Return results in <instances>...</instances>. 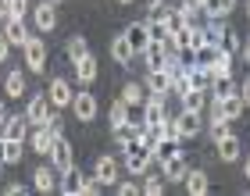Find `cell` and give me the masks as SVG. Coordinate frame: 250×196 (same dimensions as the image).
<instances>
[{
    "label": "cell",
    "mask_w": 250,
    "mask_h": 196,
    "mask_svg": "<svg viewBox=\"0 0 250 196\" xmlns=\"http://www.w3.org/2000/svg\"><path fill=\"white\" fill-rule=\"evenodd\" d=\"M125 154H122V164H125V171L129 175H136V178H143L146 171H150V164H154V150L146 146L143 139H136V143H129V146H122Z\"/></svg>",
    "instance_id": "obj_1"
},
{
    "label": "cell",
    "mask_w": 250,
    "mask_h": 196,
    "mask_svg": "<svg viewBox=\"0 0 250 196\" xmlns=\"http://www.w3.org/2000/svg\"><path fill=\"white\" fill-rule=\"evenodd\" d=\"M58 111L50 103V97L47 93H36V97H29V103H25V118H29V125L36 129V125H50V114Z\"/></svg>",
    "instance_id": "obj_2"
},
{
    "label": "cell",
    "mask_w": 250,
    "mask_h": 196,
    "mask_svg": "<svg viewBox=\"0 0 250 196\" xmlns=\"http://www.w3.org/2000/svg\"><path fill=\"white\" fill-rule=\"evenodd\" d=\"M21 57H25V68H29L32 75L47 72V43H43L40 36H32L25 47H21Z\"/></svg>",
    "instance_id": "obj_3"
},
{
    "label": "cell",
    "mask_w": 250,
    "mask_h": 196,
    "mask_svg": "<svg viewBox=\"0 0 250 196\" xmlns=\"http://www.w3.org/2000/svg\"><path fill=\"white\" fill-rule=\"evenodd\" d=\"M58 136H61V129H54V125H36V129L29 132V146H32V154L50 157L54 139H58Z\"/></svg>",
    "instance_id": "obj_4"
},
{
    "label": "cell",
    "mask_w": 250,
    "mask_h": 196,
    "mask_svg": "<svg viewBox=\"0 0 250 196\" xmlns=\"http://www.w3.org/2000/svg\"><path fill=\"white\" fill-rule=\"evenodd\" d=\"M175 132H179V139H197L200 136V129H204V114H197V111H179L175 114Z\"/></svg>",
    "instance_id": "obj_5"
},
{
    "label": "cell",
    "mask_w": 250,
    "mask_h": 196,
    "mask_svg": "<svg viewBox=\"0 0 250 196\" xmlns=\"http://www.w3.org/2000/svg\"><path fill=\"white\" fill-rule=\"evenodd\" d=\"M72 114L79 121H93L97 114H100V103H97V97L89 93V89H79L75 93V100H72Z\"/></svg>",
    "instance_id": "obj_6"
},
{
    "label": "cell",
    "mask_w": 250,
    "mask_h": 196,
    "mask_svg": "<svg viewBox=\"0 0 250 196\" xmlns=\"http://www.w3.org/2000/svg\"><path fill=\"white\" fill-rule=\"evenodd\" d=\"M47 97H50V103H54V107H72V100H75V86L72 82H68V78H50V86H47Z\"/></svg>",
    "instance_id": "obj_7"
},
{
    "label": "cell",
    "mask_w": 250,
    "mask_h": 196,
    "mask_svg": "<svg viewBox=\"0 0 250 196\" xmlns=\"http://www.w3.org/2000/svg\"><path fill=\"white\" fill-rule=\"evenodd\" d=\"M50 164H54V171H68L75 164V150H72V143L64 139V136H58V139H54V150H50Z\"/></svg>",
    "instance_id": "obj_8"
},
{
    "label": "cell",
    "mask_w": 250,
    "mask_h": 196,
    "mask_svg": "<svg viewBox=\"0 0 250 196\" xmlns=\"http://www.w3.org/2000/svg\"><path fill=\"white\" fill-rule=\"evenodd\" d=\"M140 121H143V125H161V121H168L165 97H146V103L140 107Z\"/></svg>",
    "instance_id": "obj_9"
},
{
    "label": "cell",
    "mask_w": 250,
    "mask_h": 196,
    "mask_svg": "<svg viewBox=\"0 0 250 196\" xmlns=\"http://www.w3.org/2000/svg\"><path fill=\"white\" fill-rule=\"evenodd\" d=\"M211 103H214V114H222V118H229V121L243 118V111H247V103H243V97H240V93L222 97V100H211Z\"/></svg>",
    "instance_id": "obj_10"
},
{
    "label": "cell",
    "mask_w": 250,
    "mask_h": 196,
    "mask_svg": "<svg viewBox=\"0 0 250 196\" xmlns=\"http://www.w3.org/2000/svg\"><path fill=\"white\" fill-rule=\"evenodd\" d=\"M214 150H218V157L225 160V164H232V160L243 157V139L229 132V136H222V139H214Z\"/></svg>",
    "instance_id": "obj_11"
},
{
    "label": "cell",
    "mask_w": 250,
    "mask_h": 196,
    "mask_svg": "<svg viewBox=\"0 0 250 196\" xmlns=\"http://www.w3.org/2000/svg\"><path fill=\"white\" fill-rule=\"evenodd\" d=\"M29 118L25 114H7L4 118V139H21V143H29Z\"/></svg>",
    "instance_id": "obj_12"
},
{
    "label": "cell",
    "mask_w": 250,
    "mask_h": 196,
    "mask_svg": "<svg viewBox=\"0 0 250 196\" xmlns=\"http://www.w3.org/2000/svg\"><path fill=\"white\" fill-rule=\"evenodd\" d=\"M32 21H36L40 32H54V25H58V7H54L50 0H43V4L32 7Z\"/></svg>",
    "instance_id": "obj_13"
},
{
    "label": "cell",
    "mask_w": 250,
    "mask_h": 196,
    "mask_svg": "<svg viewBox=\"0 0 250 196\" xmlns=\"http://www.w3.org/2000/svg\"><path fill=\"white\" fill-rule=\"evenodd\" d=\"M146 93L168 100V93H172V75H168L165 68H157V72H146Z\"/></svg>",
    "instance_id": "obj_14"
},
{
    "label": "cell",
    "mask_w": 250,
    "mask_h": 196,
    "mask_svg": "<svg viewBox=\"0 0 250 196\" xmlns=\"http://www.w3.org/2000/svg\"><path fill=\"white\" fill-rule=\"evenodd\" d=\"M83 186H86V175H83V171H79L75 164L68 168V171H61L58 193H64V196H79V193H83Z\"/></svg>",
    "instance_id": "obj_15"
},
{
    "label": "cell",
    "mask_w": 250,
    "mask_h": 196,
    "mask_svg": "<svg viewBox=\"0 0 250 196\" xmlns=\"http://www.w3.org/2000/svg\"><path fill=\"white\" fill-rule=\"evenodd\" d=\"M111 57H115V64H122V68H132L136 50H132V43H129V36H125V32L111 39Z\"/></svg>",
    "instance_id": "obj_16"
},
{
    "label": "cell",
    "mask_w": 250,
    "mask_h": 196,
    "mask_svg": "<svg viewBox=\"0 0 250 196\" xmlns=\"http://www.w3.org/2000/svg\"><path fill=\"white\" fill-rule=\"evenodd\" d=\"M4 36L11 39V47H25V43L32 39L25 18H4Z\"/></svg>",
    "instance_id": "obj_17"
},
{
    "label": "cell",
    "mask_w": 250,
    "mask_h": 196,
    "mask_svg": "<svg viewBox=\"0 0 250 196\" xmlns=\"http://www.w3.org/2000/svg\"><path fill=\"white\" fill-rule=\"evenodd\" d=\"M32 189L36 193H54L58 189V171H54V164H40L32 171Z\"/></svg>",
    "instance_id": "obj_18"
},
{
    "label": "cell",
    "mask_w": 250,
    "mask_h": 196,
    "mask_svg": "<svg viewBox=\"0 0 250 196\" xmlns=\"http://www.w3.org/2000/svg\"><path fill=\"white\" fill-rule=\"evenodd\" d=\"M168 43H154L150 39V47H146L140 57H143V64H146V72H157V68H165V61H168Z\"/></svg>",
    "instance_id": "obj_19"
},
{
    "label": "cell",
    "mask_w": 250,
    "mask_h": 196,
    "mask_svg": "<svg viewBox=\"0 0 250 196\" xmlns=\"http://www.w3.org/2000/svg\"><path fill=\"white\" fill-rule=\"evenodd\" d=\"M118 168H122L118 160L104 154V157H97V168H93V175H97L100 182H104V186H118Z\"/></svg>",
    "instance_id": "obj_20"
},
{
    "label": "cell",
    "mask_w": 250,
    "mask_h": 196,
    "mask_svg": "<svg viewBox=\"0 0 250 196\" xmlns=\"http://www.w3.org/2000/svg\"><path fill=\"white\" fill-rule=\"evenodd\" d=\"M111 136H115L118 146H129L136 139H143V121H125V125H118V129H111Z\"/></svg>",
    "instance_id": "obj_21"
},
{
    "label": "cell",
    "mask_w": 250,
    "mask_h": 196,
    "mask_svg": "<svg viewBox=\"0 0 250 196\" xmlns=\"http://www.w3.org/2000/svg\"><path fill=\"white\" fill-rule=\"evenodd\" d=\"M161 175H165L168 182H183V178L189 175V160H186L183 154H175L172 160H165V164H161Z\"/></svg>",
    "instance_id": "obj_22"
},
{
    "label": "cell",
    "mask_w": 250,
    "mask_h": 196,
    "mask_svg": "<svg viewBox=\"0 0 250 196\" xmlns=\"http://www.w3.org/2000/svg\"><path fill=\"white\" fill-rule=\"evenodd\" d=\"M183 186L189 196H204L211 189V178H208V171H200V168H189V175L183 178Z\"/></svg>",
    "instance_id": "obj_23"
},
{
    "label": "cell",
    "mask_w": 250,
    "mask_h": 196,
    "mask_svg": "<svg viewBox=\"0 0 250 196\" xmlns=\"http://www.w3.org/2000/svg\"><path fill=\"white\" fill-rule=\"evenodd\" d=\"M125 36H129V43H132L136 54H143L146 47H150V29H146V21H132V25L125 29Z\"/></svg>",
    "instance_id": "obj_24"
},
{
    "label": "cell",
    "mask_w": 250,
    "mask_h": 196,
    "mask_svg": "<svg viewBox=\"0 0 250 196\" xmlns=\"http://www.w3.org/2000/svg\"><path fill=\"white\" fill-rule=\"evenodd\" d=\"M200 7H204V15H208L211 21H225L236 11V0H204Z\"/></svg>",
    "instance_id": "obj_25"
},
{
    "label": "cell",
    "mask_w": 250,
    "mask_h": 196,
    "mask_svg": "<svg viewBox=\"0 0 250 196\" xmlns=\"http://www.w3.org/2000/svg\"><path fill=\"white\" fill-rule=\"evenodd\" d=\"M72 68H75V75H79V82H83V86H93V82H97L100 64H97V57H93V54H89V57H83V61H79V64H72Z\"/></svg>",
    "instance_id": "obj_26"
},
{
    "label": "cell",
    "mask_w": 250,
    "mask_h": 196,
    "mask_svg": "<svg viewBox=\"0 0 250 196\" xmlns=\"http://www.w3.org/2000/svg\"><path fill=\"white\" fill-rule=\"evenodd\" d=\"M232 93H240V86H236V78L232 75H214V82H211V100H222V97H232Z\"/></svg>",
    "instance_id": "obj_27"
},
{
    "label": "cell",
    "mask_w": 250,
    "mask_h": 196,
    "mask_svg": "<svg viewBox=\"0 0 250 196\" xmlns=\"http://www.w3.org/2000/svg\"><path fill=\"white\" fill-rule=\"evenodd\" d=\"M25 75H21L18 72V68H15V72H7V78H4V97H11V100H21V97H25Z\"/></svg>",
    "instance_id": "obj_28"
},
{
    "label": "cell",
    "mask_w": 250,
    "mask_h": 196,
    "mask_svg": "<svg viewBox=\"0 0 250 196\" xmlns=\"http://www.w3.org/2000/svg\"><path fill=\"white\" fill-rule=\"evenodd\" d=\"M64 54H68V61L72 64H79L83 57H89V43H86V36H68V43H64Z\"/></svg>",
    "instance_id": "obj_29"
},
{
    "label": "cell",
    "mask_w": 250,
    "mask_h": 196,
    "mask_svg": "<svg viewBox=\"0 0 250 196\" xmlns=\"http://www.w3.org/2000/svg\"><path fill=\"white\" fill-rule=\"evenodd\" d=\"M146 97H150V93H146V86H140V82H125L122 86V100L129 103V107H143Z\"/></svg>",
    "instance_id": "obj_30"
},
{
    "label": "cell",
    "mask_w": 250,
    "mask_h": 196,
    "mask_svg": "<svg viewBox=\"0 0 250 196\" xmlns=\"http://www.w3.org/2000/svg\"><path fill=\"white\" fill-rule=\"evenodd\" d=\"M107 118H111V129H118V125H125V121H132V107L125 103L122 97L111 103V111H107Z\"/></svg>",
    "instance_id": "obj_31"
},
{
    "label": "cell",
    "mask_w": 250,
    "mask_h": 196,
    "mask_svg": "<svg viewBox=\"0 0 250 196\" xmlns=\"http://www.w3.org/2000/svg\"><path fill=\"white\" fill-rule=\"evenodd\" d=\"M146 29H150V39H154V43H168V39H172V32H168L165 18L157 15V11H154L150 18H146Z\"/></svg>",
    "instance_id": "obj_32"
},
{
    "label": "cell",
    "mask_w": 250,
    "mask_h": 196,
    "mask_svg": "<svg viewBox=\"0 0 250 196\" xmlns=\"http://www.w3.org/2000/svg\"><path fill=\"white\" fill-rule=\"evenodd\" d=\"M218 47L225 50V54H240L243 50V39H240V32H236L232 25H222V43Z\"/></svg>",
    "instance_id": "obj_33"
},
{
    "label": "cell",
    "mask_w": 250,
    "mask_h": 196,
    "mask_svg": "<svg viewBox=\"0 0 250 196\" xmlns=\"http://www.w3.org/2000/svg\"><path fill=\"white\" fill-rule=\"evenodd\" d=\"M232 61H236V54H225V50L218 47V57L208 64V72H211V75H232Z\"/></svg>",
    "instance_id": "obj_34"
},
{
    "label": "cell",
    "mask_w": 250,
    "mask_h": 196,
    "mask_svg": "<svg viewBox=\"0 0 250 196\" xmlns=\"http://www.w3.org/2000/svg\"><path fill=\"white\" fill-rule=\"evenodd\" d=\"M175 154H183V150H179V139H168V136H165V139H161V143L154 146V160H157V164H165V160H172Z\"/></svg>",
    "instance_id": "obj_35"
},
{
    "label": "cell",
    "mask_w": 250,
    "mask_h": 196,
    "mask_svg": "<svg viewBox=\"0 0 250 196\" xmlns=\"http://www.w3.org/2000/svg\"><path fill=\"white\" fill-rule=\"evenodd\" d=\"M179 100H183L186 111H197V114H204V107H208V93H204V89H189V93L179 97Z\"/></svg>",
    "instance_id": "obj_36"
},
{
    "label": "cell",
    "mask_w": 250,
    "mask_h": 196,
    "mask_svg": "<svg viewBox=\"0 0 250 196\" xmlns=\"http://www.w3.org/2000/svg\"><path fill=\"white\" fill-rule=\"evenodd\" d=\"M179 11H183L186 25H200V18H208V15H204V7L197 4V0H183V4H179Z\"/></svg>",
    "instance_id": "obj_37"
},
{
    "label": "cell",
    "mask_w": 250,
    "mask_h": 196,
    "mask_svg": "<svg viewBox=\"0 0 250 196\" xmlns=\"http://www.w3.org/2000/svg\"><path fill=\"white\" fill-rule=\"evenodd\" d=\"M21 146H25L21 139H4V164H18L21 154H25Z\"/></svg>",
    "instance_id": "obj_38"
},
{
    "label": "cell",
    "mask_w": 250,
    "mask_h": 196,
    "mask_svg": "<svg viewBox=\"0 0 250 196\" xmlns=\"http://www.w3.org/2000/svg\"><path fill=\"white\" fill-rule=\"evenodd\" d=\"M143 178H146V182H143V193H146V196H161L165 186H168L165 175H143Z\"/></svg>",
    "instance_id": "obj_39"
},
{
    "label": "cell",
    "mask_w": 250,
    "mask_h": 196,
    "mask_svg": "<svg viewBox=\"0 0 250 196\" xmlns=\"http://www.w3.org/2000/svg\"><path fill=\"white\" fill-rule=\"evenodd\" d=\"M208 129H211V139H222V136H229V132H232V129H229V118H222V114H214Z\"/></svg>",
    "instance_id": "obj_40"
},
{
    "label": "cell",
    "mask_w": 250,
    "mask_h": 196,
    "mask_svg": "<svg viewBox=\"0 0 250 196\" xmlns=\"http://www.w3.org/2000/svg\"><path fill=\"white\" fill-rule=\"evenodd\" d=\"M32 11V0H11V18H25Z\"/></svg>",
    "instance_id": "obj_41"
},
{
    "label": "cell",
    "mask_w": 250,
    "mask_h": 196,
    "mask_svg": "<svg viewBox=\"0 0 250 196\" xmlns=\"http://www.w3.org/2000/svg\"><path fill=\"white\" fill-rule=\"evenodd\" d=\"M100 189H107V186H104V182H100V178L93 175V178H86V186H83V196H97Z\"/></svg>",
    "instance_id": "obj_42"
},
{
    "label": "cell",
    "mask_w": 250,
    "mask_h": 196,
    "mask_svg": "<svg viewBox=\"0 0 250 196\" xmlns=\"http://www.w3.org/2000/svg\"><path fill=\"white\" fill-rule=\"evenodd\" d=\"M7 54H11V39L4 36V29H0V64L7 61Z\"/></svg>",
    "instance_id": "obj_43"
},
{
    "label": "cell",
    "mask_w": 250,
    "mask_h": 196,
    "mask_svg": "<svg viewBox=\"0 0 250 196\" xmlns=\"http://www.w3.org/2000/svg\"><path fill=\"white\" fill-rule=\"evenodd\" d=\"M7 196H25V186H18V182H11V186L4 189Z\"/></svg>",
    "instance_id": "obj_44"
},
{
    "label": "cell",
    "mask_w": 250,
    "mask_h": 196,
    "mask_svg": "<svg viewBox=\"0 0 250 196\" xmlns=\"http://www.w3.org/2000/svg\"><path fill=\"white\" fill-rule=\"evenodd\" d=\"M240 97H243V103H247V107H250V75H247V82L240 86Z\"/></svg>",
    "instance_id": "obj_45"
},
{
    "label": "cell",
    "mask_w": 250,
    "mask_h": 196,
    "mask_svg": "<svg viewBox=\"0 0 250 196\" xmlns=\"http://www.w3.org/2000/svg\"><path fill=\"white\" fill-rule=\"evenodd\" d=\"M118 193H122V196H132V193H136V182H122Z\"/></svg>",
    "instance_id": "obj_46"
},
{
    "label": "cell",
    "mask_w": 250,
    "mask_h": 196,
    "mask_svg": "<svg viewBox=\"0 0 250 196\" xmlns=\"http://www.w3.org/2000/svg\"><path fill=\"white\" fill-rule=\"evenodd\" d=\"M0 18H11V0H0Z\"/></svg>",
    "instance_id": "obj_47"
},
{
    "label": "cell",
    "mask_w": 250,
    "mask_h": 196,
    "mask_svg": "<svg viewBox=\"0 0 250 196\" xmlns=\"http://www.w3.org/2000/svg\"><path fill=\"white\" fill-rule=\"evenodd\" d=\"M240 54H243V61L250 64V39H243V50H240Z\"/></svg>",
    "instance_id": "obj_48"
},
{
    "label": "cell",
    "mask_w": 250,
    "mask_h": 196,
    "mask_svg": "<svg viewBox=\"0 0 250 196\" xmlns=\"http://www.w3.org/2000/svg\"><path fill=\"white\" fill-rule=\"evenodd\" d=\"M243 178H250V157H247V164H243Z\"/></svg>",
    "instance_id": "obj_49"
},
{
    "label": "cell",
    "mask_w": 250,
    "mask_h": 196,
    "mask_svg": "<svg viewBox=\"0 0 250 196\" xmlns=\"http://www.w3.org/2000/svg\"><path fill=\"white\" fill-rule=\"evenodd\" d=\"M7 118V107H4V100H0V121H4Z\"/></svg>",
    "instance_id": "obj_50"
},
{
    "label": "cell",
    "mask_w": 250,
    "mask_h": 196,
    "mask_svg": "<svg viewBox=\"0 0 250 196\" xmlns=\"http://www.w3.org/2000/svg\"><path fill=\"white\" fill-rule=\"evenodd\" d=\"M146 4H150V7L157 11V7H161V4H165V0H146Z\"/></svg>",
    "instance_id": "obj_51"
},
{
    "label": "cell",
    "mask_w": 250,
    "mask_h": 196,
    "mask_svg": "<svg viewBox=\"0 0 250 196\" xmlns=\"http://www.w3.org/2000/svg\"><path fill=\"white\" fill-rule=\"evenodd\" d=\"M243 11H247V18H250V0H247V4H243Z\"/></svg>",
    "instance_id": "obj_52"
},
{
    "label": "cell",
    "mask_w": 250,
    "mask_h": 196,
    "mask_svg": "<svg viewBox=\"0 0 250 196\" xmlns=\"http://www.w3.org/2000/svg\"><path fill=\"white\" fill-rule=\"evenodd\" d=\"M0 139H4V121H0Z\"/></svg>",
    "instance_id": "obj_53"
},
{
    "label": "cell",
    "mask_w": 250,
    "mask_h": 196,
    "mask_svg": "<svg viewBox=\"0 0 250 196\" xmlns=\"http://www.w3.org/2000/svg\"><path fill=\"white\" fill-rule=\"evenodd\" d=\"M118 4H132V0H118Z\"/></svg>",
    "instance_id": "obj_54"
},
{
    "label": "cell",
    "mask_w": 250,
    "mask_h": 196,
    "mask_svg": "<svg viewBox=\"0 0 250 196\" xmlns=\"http://www.w3.org/2000/svg\"><path fill=\"white\" fill-rule=\"evenodd\" d=\"M50 4H61V0H50Z\"/></svg>",
    "instance_id": "obj_55"
},
{
    "label": "cell",
    "mask_w": 250,
    "mask_h": 196,
    "mask_svg": "<svg viewBox=\"0 0 250 196\" xmlns=\"http://www.w3.org/2000/svg\"><path fill=\"white\" fill-rule=\"evenodd\" d=\"M197 4H204V0H197Z\"/></svg>",
    "instance_id": "obj_56"
},
{
    "label": "cell",
    "mask_w": 250,
    "mask_h": 196,
    "mask_svg": "<svg viewBox=\"0 0 250 196\" xmlns=\"http://www.w3.org/2000/svg\"><path fill=\"white\" fill-rule=\"evenodd\" d=\"M0 168H4V164H0Z\"/></svg>",
    "instance_id": "obj_57"
}]
</instances>
